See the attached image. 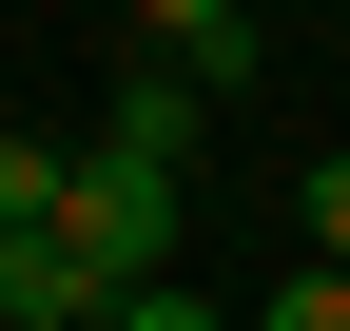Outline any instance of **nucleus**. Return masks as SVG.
<instances>
[{
  "mask_svg": "<svg viewBox=\"0 0 350 331\" xmlns=\"http://www.w3.org/2000/svg\"><path fill=\"white\" fill-rule=\"evenodd\" d=\"M117 20H137L156 59H195L214 98H253V78H273V0H117Z\"/></svg>",
  "mask_w": 350,
  "mask_h": 331,
  "instance_id": "2",
  "label": "nucleus"
},
{
  "mask_svg": "<svg viewBox=\"0 0 350 331\" xmlns=\"http://www.w3.org/2000/svg\"><path fill=\"white\" fill-rule=\"evenodd\" d=\"M59 176H78V156H59V137H20V117H0V234H20V215H59Z\"/></svg>",
  "mask_w": 350,
  "mask_h": 331,
  "instance_id": "5",
  "label": "nucleus"
},
{
  "mask_svg": "<svg viewBox=\"0 0 350 331\" xmlns=\"http://www.w3.org/2000/svg\"><path fill=\"white\" fill-rule=\"evenodd\" d=\"M292 234H312V254H350V137L312 156V176H292Z\"/></svg>",
  "mask_w": 350,
  "mask_h": 331,
  "instance_id": "6",
  "label": "nucleus"
},
{
  "mask_svg": "<svg viewBox=\"0 0 350 331\" xmlns=\"http://www.w3.org/2000/svg\"><path fill=\"white\" fill-rule=\"evenodd\" d=\"M78 312H117V273L78 254L59 215H20V234H0V331H78Z\"/></svg>",
  "mask_w": 350,
  "mask_h": 331,
  "instance_id": "3",
  "label": "nucleus"
},
{
  "mask_svg": "<svg viewBox=\"0 0 350 331\" xmlns=\"http://www.w3.org/2000/svg\"><path fill=\"white\" fill-rule=\"evenodd\" d=\"M175 176H195V156H137V137H98V156L59 176V234H78L98 273H156V254H175Z\"/></svg>",
  "mask_w": 350,
  "mask_h": 331,
  "instance_id": "1",
  "label": "nucleus"
},
{
  "mask_svg": "<svg viewBox=\"0 0 350 331\" xmlns=\"http://www.w3.org/2000/svg\"><path fill=\"white\" fill-rule=\"evenodd\" d=\"M117 137H137V156H195V137H214V78H195V59L117 78Z\"/></svg>",
  "mask_w": 350,
  "mask_h": 331,
  "instance_id": "4",
  "label": "nucleus"
}]
</instances>
